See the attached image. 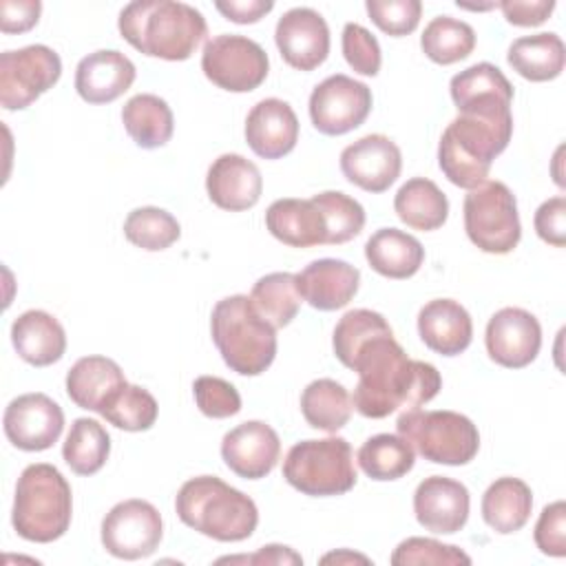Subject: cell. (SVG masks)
Returning <instances> with one entry per match:
<instances>
[{
	"label": "cell",
	"instance_id": "cell-22",
	"mask_svg": "<svg viewBox=\"0 0 566 566\" xmlns=\"http://www.w3.org/2000/svg\"><path fill=\"white\" fill-rule=\"evenodd\" d=\"M245 142L261 159H281L298 142V117L279 97L261 99L245 117Z\"/></svg>",
	"mask_w": 566,
	"mask_h": 566
},
{
	"label": "cell",
	"instance_id": "cell-1",
	"mask_svg": "<svg viewBox=\"0 0 566 566\" xmlns=\"http://www.w3.org/2000/svg\"><path fill=\"white\" fill-rule=\"evenodd\" d=\"M347 369L358 374L352 396L354 409L374 420L387 418L396 409H418L442 389L440 371L431 363L409 358L394 332L365 340Z\"/></svg>",
	"mask_w": 566,
	"mask_h": 566
},
{
	"label": "cell",
	"instance_id": "cell-12",
	"mask_svg": "<svg viewBox=\"0 0 566 566\" xmlns=\"http://www.w3.org/2000/svg\"><path fill=\"white\" fill-rule=\"evenodd\" d=\"M164 522L159 511L139 497L117 502L102 520V546L117 559H142L159 548Z\"/></svg>",
	"mask_w": 566,
	"mask_h": 566
},
{
	"label": "cell",
	"instance_id": "cell-14",
	"mask_svg": "<svg viewBox=\"0 0 566 566\" xmlns=\"http://www.w3.org/2000/svg\"><path fill=\"white\" fill-rule=\"evenodd\" d=\"M2 427L7 440L15 449L44 451L60 440L64 429V411L46 394H22L7 405Z\"/></svg>",
	"mask_w": 566,
	"mask_h": 566
},
{
	"label": "cell",
	"instance_id": "cell-17",
	"mask_svg": "<svg viewBox=\"0 0 566 566\" xmlns=\"http://www.w3.org/2000/svg\"><path fill=\"white\" fill-rule=\"evenodd\" d=\"M340 170L349 184L376 195L400 177L402 155L394 139L371 133L343 148Z\"/></svg>",
	"mask_w": 566,
	"mask_h": 566
},
{
	"label": "cell",
	"instance_id": "cell-38",
	"mask_svg": "<svg viewBox=\"0 0 566 566\" xmlns=\"http://www.w3.org/2000/svg\"><path fill=\"white\" fill-rule=\"evenodd\" d=\"M422 53L436 64H455L475 49V31L469 22L451 15L433 18L420 35Z\"/></svg>",
	"mask_w": 566,
	"mask_h": 566
},
{
	"label": "cell",
	"instance_id": "cell-16",
	"mask_svg": "<svg viewBox=\"0 0 566 566\" xmlns=\"http://www.w3.org/2000/svg\"><path fill=\"white\" fill-rule=\"evenodd\" d=\"M274 42L292 69L314 71L329 55V27L318 11L294 7L279 18Z\"/></svg>",
	"mask_w": 566,
	"mask_h": 566
},
{
	"label": "cell",
	"instance_id": "cell-45",
	"mask_svg": "<svg viewBox=\"0 0 566 566\" xmlns=\"http://www.w3.org/2000/svg\"><path fill=\"white\" fill-rule=\"evenodd\" d=\"M192 396L199 411L214 420L230 418L241 411V396L237 387L219 376H199L192 382Z\"/></svg>",
	"mask_w": 566,
	"mask_h": 566
},
{
	"label": "cell",
	"instance_id": "cell-35",
	"mask_svg": "<svg viewBox=\"0 0 566 566\" xmlns=\"http://www.w3.org/2000/svg\"><path fill=\"white\" fill-rule=\"evenodd\" d=\"M363 473L378 482H389L407 475L413 469V447L396 433H378L363 442L356 453Z\"/></svg>",
	"mask_w": 566,
	"mask_h": 566
},
{
	"label": "cell",
	"instance_id": "cell-48",
	"mask_svg": "<svg viewBox=\"0 0 566 566\" xmlns=\"http://www.w3.org/2000/svg\"><path fill=\"white\" fill-rule=\"evenodd\" d=\"M535 232L542 241L564 248L566 245V199L553 197L546 199L537 210H535Z\"/></svg>",
	"mask_w": 566,
	"mask_h": 566
},
{
	"label": "cell",
	"instance_id": "cell-41",
	"mask_svg": "<svg viewBox=\"0 0 566 566\" xmlns=\"http://www.w3.org/2000/svg\"><path fill=\"white\" fill-rule=\"evenodd\" d=\"M318 210L325 217L327 226V243L325 245H340L352 241L365 228V210L363 206L340 190H325L312 197Z\"/></svg>",
	"mask_w": 566,
	"mask_h": 566
},
{
	"label": "cell",
	"instance_id": "cell-23",
	"mask_svg": "<svg viewBox=\"0 0 566 566\" xmlns=\"http://www.w3.org/2000/svg\"><path fill=\"white\" fill-rule=\"evenodd\" d=\"M135 64L115 49L84 55L75 69V91L88 104H111L135 82Z\"/></svg>",
	"mask_w": 566,
	"mask_h": 566
},
{
	"label": "cell",
	"instance_id": "cell-21",
	"mask_svg": "<svg viewBox=\"0 0 566 566\" xmlns=\"http://www.w3.org/2000/svg\"><path fill=\"white\" fill-rule=\"evenodd\" d=\"M206 190L217 208L241 212L261 199L263 177L254 161L237 153H223L208 168Z\"/></svg>",
	"mask_w": 566,
	"mask_h": 566
},
{
	"label": "cell",
	"instance_id": "cell-31",
	"mask_svg": "<svg viewBox=\"0 0 566 566\" xmlns=\"http://www.w3.org/2000/svg\"><path fill=\"white\" fill-rule=\"evenodd\" d=\"M394 210L411 230L431 232L444 226L449 217V199L431 179L413 177L398 188Z\"/></svg>",
	"mask_w": 566,
	"mask_h": 566
},
{
	"label": "cell",
	"instance_id": "cell-2",
	"mask_svg": "<svg viewBox=\"0 0 566 566\" xmlns=\"http://www.w3.org/2000/svg\"><path fill=\"white\" fill-rule=\"evenodd\" d=\"M117 29L139 53L168 62L188 60L208 35L203 13L175 0L128 2L119 11Z\"/></svg>",
	"mask_w": 566,
	"mask_h": 566
},
{
	"label": "cell",
	"instance_id": "cell-20",
	"mask_svg": "<svg viewBox=\"0 0 566 566\" xmlns=\"http://www.w3.org/2000/svg\"><path fill=\"white\" fill-rule=\"evenodd\" d=\"M451 99L458 113L473 115H513V86L506 75L491 62H478L451 77Z\"/></svg>",
	"mask_w": 566,
	"mask_h": 566
},
{
	"label": "cell",
	"instance_id": "cell-7",
	"mask_svg": "<svg viewBox=\"0 0 566 566\" xmlns=\"http://www.w3.org/2000/svg\"><path fill=\"white\" fill-rule=\"evenodd\" d=\"M396 429L413 451L436 464H469L480 449L478 427L464 413L449 409H407L398 416Z\"/></svg>",
	"mask_w": 566,
	"mask_h": 566
},
{
	"label": "cell",
	"instance_id": "cell-28",
	"mask_svg": "<svg viewBox=\"0 0 566 566\" xmlns=\"http://www.w3.org/2000/svg\"><path fill=\"white\" fill-rule=\"evenodd\" d=\"M126 385L122 367L106 356H84L66 374V394L80 409L97 411Z\"/></svg>",
	"mask_w": 566,
	"mask_h": 566
},
{
	"label": "cell",
	"instance_id": "cell-13",
	"mask_svg": "<svg viewBox=\"0 0 566 566\" xmlns=\"http://www.w3.org/2000/svg\"><path fill=\"white\" fill-rule=\"evenodd\" d=\"M371 102V88L367 84L336 73L314 86L310 95V119L318 133L338 137L367 119Z\"/></svg>",
	"mask_w": 566,
	"mask_h": 566
},
{
	"label": "cell",
	"instance_id": "cell-5",
	"mask_svg": "<svg viewBox=\"0 0 566 566\" xmlns=\"http://www.w3.org/2000/svg\"><path fill=\"white\" fill-rule=\"evenodd\" d=\"M71 515L73 493L66 478L46 462L24 467L13 495V531L27 542L49 544L69 531Z\"/></svg>",
	"mask_w": 566,
	"mask_h": 566
},
{
	"label": "cell",
	"instance_id": "cell-4",
	"mask_svg": "<svg viewBox=\"0 0 566 566\" xmlns=\"http://www.w3.org/2000/svg\"><path fill=\"white\" fill-rule=\"evenodd\" d=\"M179 520L217 542H243L259 524L252 497L217 475H197L181 484L175 497Z\"/></svg>",
	"mask_w": 566,
	"mask_h": 566
},
{
	"label": "cell",
	"instance_id": "cell-18",
	"mask_svg": "<svg viewBox=\"0 0 566 566\" xmlns=\"http://www.w3.org/2000/svg\"><path fill=\"white\" fill-rule=\"evenodd\" d=\"M221 458L239 478L261 480L272 473L281 458L279 433L263 420L241 422L223 436Z\"/></svg>",
	"mask_w": 566,
	"mask_h": 566
},
{
	"label": "cell",
	"instance_id": "cell-37",
	"mask_svg": "<svg viewBox=\"0 0 566 566\" xmlns=\"http://www.w3.org/2000/svg\"><path fill=\"white\" fill-rule=\"evenodd\" d=\"M111 453L108 431L91 418H75L62 444V458L77 475L97 473Z\"/></svg>",
	"mask_w": 566,
	"mask_h": 566
},
{
	"label": "cell",
	"instance_id": "cell-6",
	"mask_svg": "<svg viewBox=\"0 0 566 566\" xmlns=\"http://www.w3.org/2000/svg\"><path fill=\"white\" fill-rule=\"evenodd\" d=\"M210 334L223 363L241 376H259L274 363L276 329L245 294L226 296L212 307Z\"/></svg>",
	"mask_w": 566,
	"mask_h": 566
},
{
	"label": "cell",
	"instance_id": "cell-34",
	"mask_svg": "<svg viewBox=\"0 0 566 566\" xmlns=\"http://www.w3.org/2000/svg\"><path fill=\"white\" fill-rule=\"evenodd\" d=\"M301 411L310 427L336 433L349 422L354 402L349 391L340 382L332 378H318L303 389Z\"/></svg>",
	"mask_w": 566,
	"mask_h": 566
},
{
	"label": "cell",
	"instance_id": "cell-32",
	"mask_svg": "<svg viewBox=\"0 0 566 566\" xmlns=\"http://www.w3.org/2000/svg\"><path fill=\"white\" fill-rule=\"evenodd\" d=\"M511 69L531 82L559 77L566 62V49L557 33H535L513 40L506 53Z\"/></svg>",
	"mask_w": 566,
	"mask_h": 566
},
{
	"label": "cell",
	"instance_id": "cell-27",
	"mask_svg": "<svg viewBox=\"0 0 566 566\" xmlns=\"http://www.w3.org/2000/svg\"><path fill=\"white\" fill-rule=\"evenodd\" d=\"M11 343L18 356L33 367H49L66 352L64 327L44 310L22 312L11 325Z\"/></svg>",
	"mask_w": 566,
	"mask_h": 566
},
{
	"label": "cell",
	"instance_id": "cell-39",
	"mask_svg": "<svg viewBox=\"0 0 566 566\" xmlns=\"http://www.w3.org/2000/svg\"><path fill=\"white\" fill-rule=\"evenodd\" d=\"M159 405L155 396L139 385L119 387L99 409V416L124 431H146L155 424Z\"/></svg>",
	"mask_w": 566,
	"mask_h": 566
},
{
	"label": "cell",
	"instance_id": "cell-29",
	"mask_svg": "<svg viewBox=\"0 0 566 566\" xmlns=\"http://www.w3.org/2000/svg\"><path fill=\"white\" fill-rule=\"evenodd\" d=\"M365 259L374 272L387 279L413 276L422 261L424 248L413 237L398 228H380L365 243Z\"/></svg>",
	"mask_w": 566,
	"mask_h": 566
},
{
	"label": "cell",
	"instance_id": "cell-40",
	"mask_svg": "<svg viewBox=\"0 0 566 566\" xmlns=\"http://www.w3.org/2000/svg\"><path fill=\"white\" fill-rule=\"evenodd\" d=\"M124 237L142 250L159 252L170 248L181 237V226L168 210L144 206L135 208L124 219Z\"/></svg>",
	"mask_w": 566,
	"mask_h": 566
},
{
	"label": "cell",
	"instance_id": "cell-26",
	"mask_svg": "<svg viewBox=\"0 0 566 566\" xmlns=\"http://www.w3.org/2000/svg\"><path fill=\"white\" fill-rule=\"evenodd\" d=\"M265 228L290 248H314L327 243L325 217L312 199H276L265 210Z\"/></svg>",
	"mask_w": 566,
	"mask_h": 566
},
{
	"label": "cell",
	"instance_id": "cell-9",
	"mask_svg": "<svg viewBox=\"0 0 566 566\" xmlns=\"http://www.w3.org/2000/svg\"><path fill=\"white\" fill-rule=\"evenodd\" d=\"M464 230L486 254H509L522 237L517 201L502 181H484L464 197Z\"/></svg>",
	"mask_w": 566,
	"mask_h": 566
},
{
	"label": "cell",
	"instance_id": "cell-15",
	"mask_svg": "<svg viewBox=\"0 0 566 566\" xmlns=\"http://www.w3.org/2000/svg\"><path fill=\"white\" fill-rule=\"evenodd\" d=\"M484 343L493 363L509 369H522L539 354L542 325L522 307H502L489 318Z\"/></svg>",
	"mask_w": 566,
	"mask_h": 566
},
{
	"label": "cell",
	"instance_id": "cell-8",
	"mask_svg": "<svg viewBox=\"0 0 566 566\" xmlns=\"http://www.w3.org/2000/svg\"><path fill=\"white\" fill-rule=\"evenodd\" d=\"M283 478L303 495H343L354 489L358 478L354 451L338 436L296 442L283 460Z\"/></svg>",
	"mask_w": 566,
	"mask_h": 566
},
{
	"label": "cell",
	"instance_id": "cell-25",
	"mask_svg": "<svg viewBox=\"0 0 566 566\" xmlns=\"http://www.w3.org/2000/svg\"><path fill=\"white\" fill-rule=\"evenodd\" d=\"M422 343L440 356L462 354L473 338L471 314L453 298H433L418 312Z\"/></svg>",
	"mask_w": 566,
	"mask_h": 566
},
{
	"label": "cell",
	"instance_id": "cell-33",
	"mask_svg": "<svg viewBox=\"0 0 566 566\" xmlns=\"http://www.w3.org/2000/svg\"><path fill=\"white\" fill-rule=\"evenodd\" d=\"M122 124L130 139L146 150L168 144L175 130L170 106L153 93L133 95L122 108Z\"/></svg>",
	"mask_w": 566,
	"mask_h": 566
},
{
	"label": "cell",
	"instance_id": "cell-50",
	"mask_svg": "<svg viewBox=\"0 0 566 566\" xmlns=\"http://www.w3.org/2000/svg\"><path fill=\"white\" fill-rule=\"evenodd\" d=\"M509 24L537 27L548 20L555 9L553 0H504L497 4Z\"/></svg>",
	"mask_w": 566,
	"mask_h": 566
},
{
	"label": "cell",
	"instance_id": "cell-47",
	"mask_svg": "<svg viewBox=\"0 0 566 566\" xmlns=\"http://www.w3.org/2000/svg\"><path fill=\"white\" fill-rule=\"evenodd\" d=\"M533 537L539 553L548 557L566 555V504L562 500L542 509Z\"/></svg>",
	"mask_w": 566,
	"mask_h": 566
},
{
	"label": "cell",
	"instance_id": "cell-49",
	"mask_svg": "<svg viewBox=\"0 0 566 566\" xmlns=\"http://www.w3.org/2000/svg\"><path fill=\"white\" fill-rule=\"evenodd\" d=\"M40 0H2L0 2V31L2 33H24L33 29L40 20Z\"/></svg>",
	"mask_w": 566,
	"mask_h": 566
},
{
	"label": "cell",
	"instance_id": "cell-43",
	"mask_svg": "<svg viewBox=\"0 0 566 566\" xmlns=\"http://www.w3.org/2000/svg\"><path fill=\"white\" fill-rule=\"evenodd\" d=\"M389 562L394 566H416V564H471V557L453 546L442 544L431 537H407L391 553Z\"/></svg>",
	"mask_w": 566,
	"mask_h": 566
},
{
	"label": "cell",
	"instance_id": "cell-30",
	"mask_svg": "<svg viewBox=\"0 0 566 566\" xmlns=\"http://www.w3.org/2000/svg\"><path fill=\"white\" fill-rule=\"evenodd\" d=\"M533 509L531 486L520 478H497L482 495V517L500 535H511L526 526Z\"/></svg>",
	"mask_w": 566,
	"mask_h": 566
},
{
	"label": "cell",
	"instance_id": "cell-10",
	"mask_svg": "<svg viewBox=\"0 0 566 566\" xmlns=\"http://www.w3.org/2000/svg\"><path fill=\"white\" fill-rule=\"evenodd\" d=\"M201 71L223 91L248 93L265 82L270 60L259 42L237 33H221L206 42Z\"/></svg>",
	"mask_w": 566,
	"mask_h": 566
},
{
	"label": "cell",
	"instance_id": "cell-11",
	"mask_svg": "<svg viewBox=\"0 0 566 566\" xmlns=\"http://www.w3.org/2000/svg\"><path fill=\"white\" fill-rule=\"evenodd\" d=\"M62 75L60 55L46 44H29L0 55V104L7 111L31 106Z\"/></svg>",
	"mask_w": 566,
	"mask_h": 566
},
{
	"label": "cell",
	"instance_id": "cell-3",
	"mask_svg": "<svg viewBox=\"0 0 566 566\" xmlns=\"http://www.w3.org/2000/svg\"><path fill=\"white\" fill-rule=\"evenodd\" d=\"M511 135L513 115L460 113L440 137L438 166L453 186L473 190L486 181L493 159L504 153Z\"/></svg>",
	"mask_w": 566,
	"mask_h": 566
},
{
	"label": "cell",
	"instance_id": "cell-19",
	"mask_svg": "<svg viewBox=\"0 0 566 566\" xmlns=\"http://www.w3.org/2000/svg\"><path fill=\"white\" fill-rule=\"evenodd\" d=\"M469 489L444 475L424 478L413 493L418 524L436 535L458 533L469 520Z\"/></svg>",
	"mask_w": 566,
	"mask_h": 566
},
{
	"label": "cell",
	"instance_id": "cell-46",
	"mask_svg": "<svg viewBox=\"0 0 566 566\" xmlns=\"http://www.w3.org/2000/svg\"><path fill=\"white\" fill-rule=\"evenodd\" d=\"M340 44H343V55H345L347 64L356 73L371 75V77L378 75L380 62H382L380 44L365 27H360L356 22H347L343 29Z\"/></svg>",
	"mask_w": 566,
	"mask_h": 566
},
{
	"label": "cell",
	"instance_id": "cell-24",
	"mask_svg": "<svg viewBox=\"0 0 566 566\" xmlns=\"http://www.w3.org/2000/svg\"><path fill=\"white\" fill-rule=\"evenodd\" d=\"M358 285V268L343 259H316L296 274L301 298L321 312L345 307L356 296Z\"/></svg>",
	"mask_w": 566,
	"mask_h": 566
},
{
	"label": "cell",
	"instance_id": "cell-36",
	"mask_svg": "<svg viewBox=\"0 0 566 566\" xmlns=\"http://www.w3.org/2000/svg\"><path fill=\"white\" fill-rule=\"evenodd\" d=\"M254 310L274 327L281 329L290 325L301 310V294L296 287V274L272 272L261 276L250 292Z\"/></svg>",
	"mask_w": 566,
	"mask_h": 566
},
{
	"label": "cell",
	"instance_id": "cell-44",
	"mask_svg": "<svg viewBox=\"0 0 566 566\" xmlns=\"http://www.w3.org/2000/svg\"><path fill=\"white\" fill-rule=\"evenodd\" d=\"M369 20L387 35L402 38L416 31L422 13L420 0H367Z\"/></svg>",
	"mask_w": 566,
	"mask_h": 566
},
{
	"label": "cell",
	"instance_id": "cell-51",
	"mask_svg": "<svg viewBox=\"0 0 566 566\" xmlns=\"http://www.w3.org/2000/svg\"><path fill=\"white\" fill-rule=\"evenodd\" d=\"M217 564H276V566H296L303 564V557L283 544H268L261 546L254 555H234V557H219Z\"/></svg>",
	"mask_w": 566,
	"mask_h": 566
},
{
	"label": "cell",
	"instance_id": "cell-52",
	"mask_svg": "<svg viewBox=\"0 0 566 566\" xmlns=\"http://www.w3.org/2000/svg\"><path fill=\"white\" fill-rule=\"evenodd\" d=\"M217 11L237 24H254L274 9L272 0H219Z\"/></svg>",
	"mask_w": 566,
	"mask_h": 566
},
{
	"label": "cell",
	"instance_id": "cell-53",
	"mask_svg": "<svg viewBox=\"0 0 566 566\" xmlns=\"http://www.w3.org/2000/svg\"><path fill=\"white\" fill-rule=\"evenodd\" d=\"M323 564H329V562H336V564H345V562H360V564H369V557L365 555H358V553H352V551H336V553H327L321 557Z\"/></svg>",
	"mask_w": 566,
	"mask_h": 566
},
{
	"label": "cell",
	"instance_id": "cell-42",
	"mask_svg": "<svg viewBox=\"0 0 566 566\" xmlns=\"http://www.w3.org/2000/svg\"><path fill=\"white\" fill-rule=\"evenodd\" d=\"M385 332H394V329L382 314L365 307L349 310L347 314L340 316V321L334 327V336H332L334 354L345 367H349L354 352L371 336H378Z\"/></svg>",
	"mask_w": 566,
	"mask_h": 566
}]
</instances>
